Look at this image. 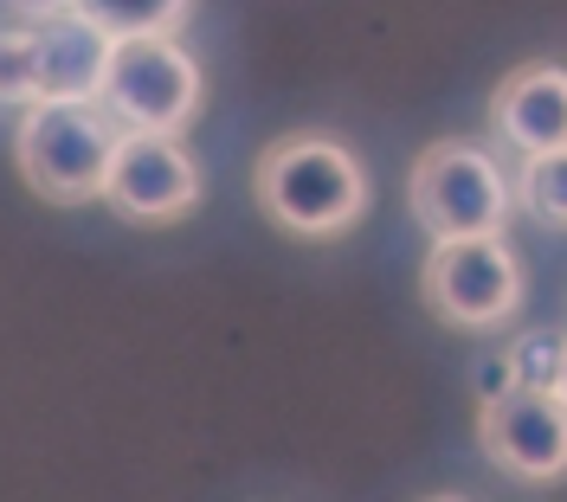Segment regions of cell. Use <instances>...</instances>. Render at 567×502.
Masks as SVG:
<instances>
[{"mask_svg": "<svg viewBox=\"0 0 567 502\" xmlns=\"http://www.w3.org/2000/svg\"><path fill=\"white\" fill-rule=\"evenodd\" d=\"M420 296L445 328H496L523 310V264L503 232L432 239L420 264Z\"/></svg>", "mask_w": 567, "mask_h": 502, "instance_id": "4", "label": "cell"}, {"mask_svg": "<svg viewBox=\"0 0 567 502\" xmlns=\"http://www.w3.org/2000/svg\"><path fill=\"white\" fill-rule=\"evenodd\" d=\"M110 213L130 226H175L194 213L200 200V168L181 148V136H155V129H123L116 161H110L104 187Z\"/></svg>", "mask_w": 567, "mask_h": 502, "instance_id": "7", "label": "cell"}, {"mask_svg": "<svg viewBox=\"0 0 567 502\" xmlns=\"http://www.w3.org/2000/svg\"><path fill=\"white\" fill-rule=\"evenodd\" d=\"M39 39V84L45 97H78V104H104L110 59H116V33L84 7H59L33 20Z\"/></svg>", "mask_w": 567, "mask_h": 502, "instance_id": "9", "label": "cell"}, {"mask_svg": "<svg viewBox=\"0 0 567 502\" xmlns=\"http://www.w3.org/2000/svg\"><path fill=\"white\" fill-rule=\"evenodd\" d=\"M555 394H561V406H567V355H561V380H555Z\"/></svg>", "mask_w": 567, "mask_h": 502, "instance_id": "16", "label": "cell"}, {"mask_svg": "<svg viewBox=\"0 0 567 502\" xmlns=\"http://www.w3.org/2000/svg\"><path fill=\"white\" fill-rule=\"evenodd\" d=\"M516 187H523V213H529L535 226L567 232V148L529 155V161L516 168Z\"/></svg>", "mask_w": 567, "mask_h": 502, "instance_id": "10", "label": "cell"}, {"mask_svg": "<svg viewBox=\"0 0 567 502\" xmlns=\"http://www.w3.org/2000/svg\"><path fill=\"white\" fill-rule=\"evenodd\" d=\"M116 143H123V123L104 104L39 97V104L13 109V168L52 207L104 200Z\"/></svg>", "mask_w": 567, "mask_h": 502, "instance_id": "2", "label": "cell"}, {"mask_svg": "<svg viewBox=\"0 0 567 502\" xmlns=\"http://www.w3.org/2000/svg\"><path fill=\"white\" fill-rule=\"evenodd\" d=\"M251 194H258L265 219L290 239H342L368 213V168L349 143L297 129L258 155Z\"/></svg>", "mask_w": 567, "mask_h": 502, "instance_id": "1", "label": "cell"}, {"mask_svg": "<svg viewBox=\"0 0 567 502\" xmlns=\"http://www.w3.org/2000/svg\"><path fill=\"white\" fill-rule=\"evenodd\" d=\"M477 445L503 477L516 483H555L567 477V406L555 387H509L477 406Z\"/></svg>", "mask_w": 567, "mask_h": 502, "instance_id": "6", "label": "cell"}, {"mask_svg": "<svg viewBox=\"0 0 567 502\" xmlns=\"http://www.w3.org/2000/svg\"><path fill=\"white\" fill-rule=\"evenodd\" d=\"M503 355H509L523 387H555L561 380V355H567V328H523Z\"/></svg>", "mask_w": 567, "mask_h": 502, "instance_id": "13", "label": "cell"}, {"mask_svg": "<svg viewBox=\"0 0 567 502\" xmlns=\"http://www.w3.org/2000/svg\"><path fill=\"white\" fill-rule=\"evenodd\" d=\"M13 20H39V13H59V7H78V0H7Z\"/></svg>", "mask_w": 567, "mask_h": 502, "instance_id": "15", "label": "cell"}, {"mask_svg": "<svg viewBox=\"0 0 567 502\" xmlns=\"http://www.w3.org/2000/svg\"><path fill=\"white\" fill-rule=\"evenodd\" d=\"M516 387V367H509V355H491L484 367H477V406L484 399H496V394H509Z\"/></svg>", "mask_w": 567, "mask_h": 502, "instance_id": "14", "label": "cell"}, {"mask_svg": "<svg viewBox=\"0 0 567 502\" xmlns=\"http://www.w3.org/2000/svg\"><path fill=\"white\" fill-rule=\"evenodd\" d=\"M491 136L503 155L529 161L548 148H567V72L555 59H529L516 72H503V84L491 91Z\"/></svg>", "mask_w": 567, "mask_h": 502, "instance_id": "8", "label": "cell"}, {"mask_svg": "<svg viewBox=\"0 0 567 502\" xmlns=\"http://www.w3.org/2000/svg\"><path fill=\"white\" fill-rule=\"evenodd\" d=\"M0 97H7V109H27V104L45 97V84H39L33 20H13V27L0 33Z\"/></svg>", "mask_w": 567, "mask_h": 502, "instance_id": "12", "label": "cell"}, {"mask_svg": "<svg viewBox=\"0 0 567 502\" xmlns=\"http://www.w3.org/2000/svg\"><path fill=\"white\" fill-rule=\"evenodd\" d=\"M406 207L425 239H477V232H509V219L523 213V187L491 143L439 136L413 161Z\"/></svg>", "mask_w": 567, "mask_h": 502, "instance_id": "3", "label": "cell"}, {"mask_svg": "<svg viewBox=\"0 0 567 502\" xmlns=\"http://www.w3.org/2000/svg\"><path fill=\"white\" fill-rule=\"evenodd\" d=\"M104 109L123 129H155V136H181L200 116V65L175 33H142L116 39L104 84Z\"/></svg>", "mask_w": 567, "mask_h": 502, "instance_id": "5", "label": "cell"}, {"mask_svg": "<svg viewBox=\"0 0 567 502\" xmlns=\"http://www.w3.org/2000/svg\"><path fill=\"white\" fill-rule=\"evenodd\" d=\"M84 13H97L116 39H142V33H181L194 20V0H78Z\"/></svg>", "mask_w": 567, "mask_h": 502, "instance_id": "11", "label": "cell"}]
</instances>
